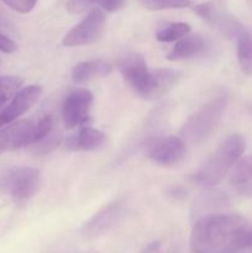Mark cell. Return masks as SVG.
Segmentation results:
<instances>
[{
    "mask_svg": "<svg viewBox=\"0 0 252 253\" xmlns=\"http://www.w3.org/2000/svg\"><path fill=\"white\" fill-rule=\"evenodd\" d=\"M249 226L237 214H209L194 221L189 239V253H237L240 236Z\"/></svg>",
    "mask_w": 252,
    "mask_h": 253,
    "instance_id": "cell-1",
    "label": "cell"
},
{
    "mask_svg": "<svg viewBox=\"0 0 252 253\" xmlns=\"http://www.w3.org/2000/svg\"><path fill=\"white\" fill-rule=\"evenodd\" d=\"M246 150V140L241 133H232L193 174V180L205 188L222 182Z\"/></svg>",
    "mask_w": 252,
    "mask_h": 253,
    "instance_id": "cell-2",
    "label": "cell"
},
{
    "mask_svg": "<svg viewBox=\"0 0 252 253\" xmlns=\"http://www.w3.org/2000/svg\"><path fill=\"white\" fill-rule=\"evenodd\" d=\"M227 105L226 95H219L189 116L180 130V137L190 143L207 140L216 128Z\"/></svg>",
    "mask_w": 252,
    "mask_h": 253,
    "instance_id": "cell-3",
    "label": "cell"
},
{
    "mask_svg": "<svg viewBox=\"0 0 252 253\" xmlns=\"http://www.w3.org/2000/svg\"><path fill=\"white\" fill-rule=\"evenodd\" d=\"M1 189L15 202L30 199L40 185V172L34 167L19 166L7 169L1 177Z\"/></svg>",
    "mask_w": 252,
    "mask_h": 253,
    "instance_id": "cell-4",
    "label": "cell"
},
{
    "mask_svg": "<svg viewBox=\"0 0 252 253\" xmlns=\"http://www.w3.org/2000/svg\"><path fill=\"white\" fill-rule=\"evenodd\" d=\"M106 17L100 9H93L63 37V46L78 47L99 41L105 31Z\"/></svg>",
    "mask_w": 252,
    "mask_h": 253,
    "instance_id": "cell-5",
    "label": "cell"
},
{
    "mask_svg": "<svg viewBox=\"0 0 252 253\" xmlns=\"http://www.w3.org/2000/svg\"><path fill=\"white\" fill-rule=\"evenodd\" d=\"M187 155V143L180 136H166L153 140L147 147L148 158L166 167L182 162Z\"/></svg>",
    "mask_w": 252,
    "mask_h": 253,
    "instance_id": "cell-6",
    "label": "cell"
},
{
    "mask_svg": "<svg viewBox=\"0 0 252 253\" xmlns=\"http://www.w3.org/2000/svg\"><path fill=\"white\" fill-rule=\"evenodd\" d=\"M93 94L84 88L74 89L67 95L62 105V119L67 128L84 125L89 119Z\"/></svg>",
    "mask_w": 252,
    "mask_h": 253,
    "instance_id": "cell-7",
    "label": "cell"
},
{
    "mask_svg": "<svg viewBox=\"0 0 252 253\" xmlns=\"http://www.w3.org/2000/svg\"><path fill=\"white\" fill-rule=\"evenodd\" d=\"M119 71L124 81L141 98L147 90L151 72L141 53H127L119 62Z\"/></svg>",
    "mask_w": 252,
    "mask_h": 253,
    "instance_id": "cell-8",
    "label": "cell"
},
{
    "mask_svg": "<svg viewBox=\"0 0 252 253\" xmlns=\"http://www.w3.org/2000/svg\"><path fill=\"white\" fill-rule=\"evenodd\" d=\"M124 203L121 200H115L110 204L105 205L103 209L93 215L81 227V234L85 239H94L115 226L123 217Z\"/></svg>",
    "mask_w": 252,
    "mask_h": 253,
    "instance_id": "cell-9",
    "label": "cell"
},
{
    "mask_svg": "<svg viewBox=\"0 0 252 253\" xmlns=\"http://www.w3.org/2000/svg\"><path fill=\"white\" fill-rule=\"evenodd\" d=\"M36 124L30 120H19L0 127V153L31 146L35 141Z\"/></svg>",
    "mask_w": 252,
    "mask_h": 253,
    "instance_id": "cell-10",
    "label": "cell"
},
{
    "mask_svg": "<svg viewBox=\"0 0 252 253\" xmlns=\"http://www.w3.org/2000/svg\"><path fill=\"white\" fill-rule=\"evenodd\" d=\"M41 94L42 88L40 85H29L20 89L0 111V127L14 123L20 116L26 114L37 103Z\"/></svg>",
    "mask_w": 252,
    "mask_h": 253,
    "instance_id": "cell-11",
    "label": "cell"
},
{
    "mask_svg": "<svg viewBox=\"0 0 252 253\" xmlns=\"http://www.w3.org/2000/svg\"><path fill=\"white\" fill-rule=\"evenodd\" d=\"M180 78V73L175 69L157 68L151 72L150 83L142 98L146 100H156L167 94Z\"/></svg>",
    "mask_w": 252,
    "mask_h": 253,
    "instance_id": "cell-12",
    "label": "cell"
},
{
    "mask_svg": "<svg viewBox=\"0 0 252 253\" xmlns=\"http://www.w3.org/2000/svg\"><path fill=\"white\" fill-rule=\"evenodd\" d=\"M227 205H229V198L226 197V194L220 190H205L204 193L199 194V197L195 198L190 210V217L195 221L204 215L214 214V211Z\"/></svg>",
    "mask_w": 252,
    "mask_h": 253,
    "instance_id": "cell-13",
    "label": "cell"
},
{
    "mask_svg": "<svg viewBox=\"0 0 252 253\" xmlns=\"http://www.w3.org/2000/svg\"><path fill=\"white\" fill-rule=\"evenodd\" d=\"M207 49V41L200 35H187L178 40L169 53L167 54L168 61H180V59L193 58L200 56Z\"/></svg>",
    "mask_w": 252,
    "mask_h": 253,
    "instance_id": "cell-14",
    "label": "cell"
},
{
    "mask_svg": "<svg viewBox=\"0 0 252 253\" xmlns=\"http://www.w3.org/2000/svg\"><path fill=\"white\" fill-rule=\"evenodd\" d=\"M111 73V64L104 59H91L81 62L72 69V79L74 83L83 84L96 78H103Z\"/></svg>",
    "mask_w": 252,
    "mask_h": 253,
    "instance_id": "cell-15",
    "label": "cell"
},
{
    "mask_svg": "<svg viewBox=\"0 0 252 253\" xmlns=\"http://www.w3.org/2000/svg\"><path fill=\"white\" fill-rule=\"evenodd\" d=\"M105 141L101 131L93 127H83L66 140V147L69 151H95Z\"/></svg>",
    "mask_w": 252,
    "mask_h": 253,
    "instance_id": "cell-16",
    "label": "cell"
},
{
    "mask_svg": "<svg viewBox=\"0 0 252 253\" xmlns=\"http://www.w3.org/2000/svg\"><path fill=\"white\" fill-rule=\"evenodd\" d=\"M237 61L242 73L252 76V36L246 29L236 37Z\"/></svg>",
    "mask_w": 252,
    "mask_h": 253,
    "instance_id": "cell-17",
    "label": "cell"
},
{
    "mask_svg": "<svg viewBox=\"0 0 252 253\" xmlns=\"http://www.w3.org/2000/svg\"><path fill=\"white\" fill-rule=\"evenodd\" d=\"M211 26L216 27L227 39H236L245 30V27L236 17L229 14H222V12H217Z\"/></svg>",
    "mask_w": 252,
    "mask_h": 253,
    "instance_id": "cell-18",
    "label": "cell"
},
{
    "mask_svg": "<svg viewBox=\"0 0 252 253\" xmlns=\"http://www.w3.org/2000/svg\"><path fill=\"white\" fill-rule=\"evenodd\" d=\"M190 32V26L185 22H170L156 31V39L160 42L178 41Z\"/></svg>",
    "mask_w": 252,
    "mask_h": 253,
    "instance_id": "cell-19",
    "label": "cell"
},
{
    "mask_svg": "<svg viewBox=\"0 0 252 253\" xmlns=\"http://www.w3.org/2000/svg\"><path fill=\"white\" fill-rule=\"evenodd\" d=\"M24 79L16 76L0 77V109L4 108L21 89Z\"/></svg>",
    "mask_w": 252,
    "mask_h": 253,
    "instance_id": "cell-20",
    "label": "cell"
},
{
    "mask_svg": "<svg viewBox=\"0 0 252 253\" xmlns=\"http://www.w3.org/2000/svg\"><path fill=\"white\" fill-rule=\"evenodd\" d=\"M61 142L62 132L57 126H54V128L48 133V135L44 136L42 140L37 141V142H35L34 145L31 146L34 147V152L37 153V155H47V153L56 150Z\"/></svg>",
    "mask_w": 252,
    "mask_h": 253,
    "instance_id": "cell-21",
    "label": "cell"
},
{
    "mask_svg": "<svg viewBox=\"0 0 252 253\" xmlns=\"http://www.w3.org/2000/svg\"><path fill=\"white\" fill-rule=\"evenodd\" d=\"M252 179V156L237 161L230 177V182L234 185H242Z\"/></svg>",
    "mask_w": 252,
    "mask_h": 253,
    "instance_id": "cell-22",
    "label": "cell"
},
{
    "mask_svg": "<svg viewBox=\"0 0 252 253\" xmlns=\"http://www.w3.org/2000/svg\"><path fill=\"white\" fill-rule=\"evenodd\" d=\"M141 4L148 10H167V9H182L190 6V0H140Z\"/></svg>",
    "mask_w": 252,
    "mask_h": 253,
    "instance_id": "cell-23",
    "label": "cell"
},
{
    "mask_svg": "<svg viewBox=\"0 0 252 253\" xmlns=\"http://www.w3.org/2000/svg\"><path fill=\"white\" fill-rule=\"evenodd\" d=\"M194 11L198 16L202 17V19L204 20V21H207L209 25L212 24L215 16H216V14L219 12L211 1L203 2V4L197 5V6L194 7Z\"/></svg>",
    "mask_w": 252,
    "mask_h": 253,
    "instance_id": "cell-24",
    "label": "cell"
},
{
    "mask_svg": "<svg viewBox=\"0 0 252 253\" xmlns=\"http://www.w3.org/2000/svg\"><path fill=\"white\" fill-rule=\"evenodd\" d=\"M5 5L20 14H27L37 4V0H1Z\"/></svg>",
    "mask_w": 252,
    "mask_h": 253,
    "instance_id": "cell-25",
    "label": "cell"
},
{
    "mask_svg": "<svg viewBox=\"0 0 252 253\" xmlns=\"http://www.w3.org/2000/svg\"><path fill=\"white\" fill-rule=\"evenodd\" d=\"M94 4H95V0H68L66 7L72 14H82L90 9Z\"/></svg>",
    "mask_w": 252,
    "mask_h": 253,
    "instance_id": "cell-26",
    "label": "cell"
},
{
    "mask_svg": "<svg viewBox=\"0 0 252 253\" xmlns=\"http://www.w3.org/2000/svg\"><path fill=\"white\" fill-rule=\"evenodd\" d=\"M95 4L100 5L105 11L116 12L126 5V0H95Z\"/></svg>",
    "mask_w": 252,
    "mask_h": 253,
    "instance_id": "cell-27",
    "label": "cell"
},
{
    "mask_svg": "<svg viewBox=\"0 0 252 253\" xmlns=\"http://www.w3.org/2000/svg\"><path fill=\"white\" fill-rule=\"evenodd\" d=\"M16 49H17V44L15 43L11 39H9V37L5 36L4 34L0 32V51H1L2 53L10 54V53H14Z\"/></svg>",
    "mask_w": 252,
    "mask_h": 253,
    "instance_id": "cell-28",
    "label": "cell"
},
{
    "mask_svg": "<svg viewBox=\"0 0 252 253\" xmlns=\"http://www.w3.org/2000/svg\"><path fill=\"white\" fill-rule=\"evenodd\" d=\"M240 246L242 249H252V227L247 226L240 236Z\"/></svg>",
    "mask_w": 252,
    "mask_h": 253,
    "instance_id": "cell-29",
    "label": "cell"
},
{
    "mask_svg": "<svg viewBox=\"0 0 252 253\" xmlns=\"http://www.w3.org/2000/svg\"><path fill=\"white\" fill-rule=\"evenodd\" d=\"M169 197L174 198V199H184L187 195V190L182 187H172L168 192Z\"/></svg>",
    "mask_w": 252,
    "mask_h": 253,
    "instance_id": "cell-30",
    "label": "cell"
},
{
    "mask_svg": "<svg viewBox=\"0 0 252 253\" xmlns=\"http://www.w3.org/2000/svg\"><path fill=\"white\" fill-rule=\"evenodd\" d=\"M142 253H162V247H161L160 241H153L145 247Z\"/></svg>",
    "mask_w": 252,
    "mask_h": 253,
    "instance_id": "cell-31",
    "label": "cell"
}]
</instances>
